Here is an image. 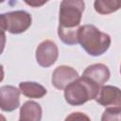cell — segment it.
<instances>
[{
	"label": "cell",
	"instance_id": "6",
	"mask_svg": "<svg viewBox=\"0 0 121 121\" xmlns=\"http://www.w3.org/2000/svg\"><path fill=\"white\" fill-rule=\"evenodd\" d=\"M95 101L101 106L121 111V89L112 85H103Z\"/></svg>",
	"mask_w": 121,
	"mask_h": 121
},
{
	"label": "cell",
	"instance_id": "15",
	"mask_svg": "<svg viewBox=\"0 0 121 121\" xmlns=\"http://www.w3.org/2000/svg\"><path fill=\"white\" fill-rule=\"evenodd\" d=\"M45 3H46V1H41V2L36 1V0L26 1V4H27V5H29V6H31V7H34V8H38V7H40V6H42V5L45 4Z\"/></svg>",
	"mask_w": 121,
	"mask_h": 121
},
{
	"label": "cell",
	"instance_id": "16",
	"mask_svg": "<svg viewBox=\"0 0 121 121\" xmlns=\"http://www.w3.org/2000/svg\"><path fill=\"white\" fill-rule=\"evenodd\" d=\"M120 74H121V66H120Z\"/></svg>",
	"mask_w": 121,
	"mask_h": 121
},
{
	"label": "cell",
	"instance_id": "5",
	"mask_svg": "<svg viewBox=\"0 0 121 121\" xmlns=\"http://www.w3.org/2000/svg\"><path fill=\"white\" fill-rule=\"evenodd\" d=\"M35 57L36 61L40 66L43 68L50 67L56 62L59 57V49L57 44L50 40L43 41L36 48Z\"/></svg>",
	"mask_w": 121,
	"mask_h": 121
},
{
	"label": "cell",
	"instance_id": "12",
	"mask_svg": "<svg viewBox=\"0 0 121 121\" xmlns=\"http://www.w3.org/2000/svg\"><path fill=\"white\" fill-rule=\"evenodd\" d=\"M94 8L99 14H110L121 9V0H95Z\"/></svg>",
	"mask_w": 121,
	"mask_h": 121
},
{
	"label": "cell",
	"instance_id": "13",
	"mask_svg": "<svg viewBox=\"0 0 121 121\" xmlns=\"http://www.w3.org/2000/svg\"><path fill=\"white\" fill-rule=\"evenodd\" d=\"M101 121H121V111L107 108L102 113Z\"/></svg>",
	"mask_w": 121,
	"mask_h": 121
},
{
	"label": "cell",
	"instance_id": "14",
	"mask_svg": "<svg viewBox=\"0 0 121 121\" xmlns=\"http://www.w3.org/2000/svg\"><path fill=\"white\" fill-rule=\"evenodd\" d=\"M64 121H91L90 117L80 112H75L66 116Z\"/></svg>",
	"mask_w": 121,
	"mask_h": 121
},
{
	"label": "cell",
	"instance_id": "7",
	"mask_svg": "<svg viewBox=\"0 0 121 121\" xmlns=\"http://www.w3.org/2000/svg\"><path fill=\"white\" fill-rule=\"evenodd\" d=\"M78 78V73L76 69L68 65H60L53 71L51 82L56 89L64 90Z\"/></svg>",
	"mask_w": 121,
	"mask_h": 121
},
{
	"label": "cell",
	"instance_id": "9",
	"mask_svg": "<svg viewBox=\"0 0 121 121\" xmlns=\"http://www.w3.org/2000/svg\"><path fill=\"white\" fill-rule=\"evenodd\" d=\"M82 76L88 78L89 79H91L92 81L102 87L104 83H106L109 80L111 73L109 68L105 64L95 63L85 68V70L82 73Z\"/></svg>",
	"mask_w": 121,
	"mask_h": 121
},
{
	"label": "cell",
	"instance_id": "3",
	"mask_svg": "<svg viewBox=\"0 0 121 121\" xmlns=\"http://www.w3.org/2000/svg\"><path fill=\"white\" fill-rule=\"evenodd\" d=\"M85 4L81 0H63L60 5V30H78Z\"/></svg>",
	"mask_w": 121,
	"mask_h": 121
},
{
	"label": "cell",
	"instance_id": "1",
	"mask_svg": "<svg viewBox=\"0 0 121 121\" xmlns=\"http://www.w3.org/2000/svg\"><path fill=\"white\" fill-rule=\"evenodd\" d=\"M78 43L93 57H98L108 51L111 45V37L100 31L94 25H84L78 29Z\"/></svg>",
	"mask_w": 121,
	"mask_h": 121
},
{
	"label": "cell",
	"instance_id": "17",
	"mask_svg": "<svg viewBox=\"0 0 121 121\" xmlns=\"http://www.w3.org/2000/svg\"><path fill=\"white\" fill-rule=\"evenodd\" d=\"M19 121H20V120H19Z\"/></svg>",
	"mask_w": 121,
	"mask_h": 121
},
{
	"label": "cell",
	"instance_id": "10",
	"mask_svg": "<svg viewBox=\"0 0 121 121\" xmlns=\"http://www.w3.org/2000/svg\"><path fill=\"white\" fill-rule=\"evenodd\" d=\"M43 114L42 107L33 100L26 101L20 108V121H41Z\"/></svg>",
	"mask_w": 121,
	"mask_h": 121
},
{
	"label": "cell",
	"instance_id": "2",
	"mask_svg": "<svg viewBox=\"0 0 121 121\" xmlns=\"http://www.w3.org/2000/svg\"><path fill=\"white\" fill-rule=\"evenodd\" d=\"M100 88L88 78L81 76L64 89V98L72 106H80L89 100L95 99Z\"/></svg>",
	"mask_w": 121,
	"mask_h": 121
},
{
	"label": "cell",
	"instance_id": "8",
	"mask_svg": "<svg viewBox=\"0 0 121 121\" xmlns=\"http://www.w3.org/2000/svg\"><path fill=\"white\" fill-rule=\"evenodd\" d=\"M20 90L12 85L0 88V108L3 112H13L20 106Z\"/></svg>",
	"mask_w": 121,
	"mask_h": 121
},
{
	"label": "cell",
	"instance_id": "11",
	"mask_svg": "<svg viewBox=\"0 0 121 121\" xmlns=\"http://www.w3.org/2000/svg\"><path fill=\"white\" fill-rule=\"evenodd\" d=\"M19 90L21 94L28 98H42L47 91L46 89L38 82L35 81H22L19 83Z\"/></svg>",
	"mask_w": 121,
	"mask_h": 121
},
{
	"label": "cell",
	"instance_id": "4",
	"mask_svg": "<svg viewBox=\"0 0 121 121\" xmlns=\"http://www.w3.org/2000/svg\"><path fill=\"white\" fill-rule=\"evenodd\" d=\"M31 15L25 10H15L0 15V26L2 32L8 31L11 34H21L31 26Z\"/></svg>",
	"mask_w": 121,
	"mask_h": 121
}]
</instances>
